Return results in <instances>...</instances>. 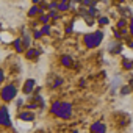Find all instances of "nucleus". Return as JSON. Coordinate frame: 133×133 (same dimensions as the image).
Segmentation results:
<instances>
[{
    "label": "nucleus",
    "instance_id": "11",
    "mask_svg": "<svg viewBox=\"0 0 133 133\" xmlns=\"http://www.w3.org/2000/svg\"><path fill=\"white\" fill-rule=\"evenodd\" d=\"M124 68H125V69H131V68H133V61L124 59Z\"/></svg>",
    "mask_w": 133,
    "mask_h": 133
},
{
    "label": "nucleus",
    "instance_id": "3",
    "mask_svg": "<svg viewBox=\"0 0 133 133\" xmlns=\"http://www.w3.org/2000/svg\"><path fill=\"white\" fill-rule=\"evenodd\" d=\"M14 97H16V88H14V86H11V85L5 86V88H3V91H2V99H3V100H6V102H10V100H13Z\"/></svg>",
    "mask_w": 133,
    "mask_h": 133
},
{
    "label": "nucleus",
    "instance_id": "14",
    "mask_svg": "<svg viewBox=\"0 0 133 133\" xmlns=\"http://www.w3.org/2000/svg\"><path fill=\"white\" fill-rule=\"evenodd\" d=\"M130 89H131V88H130V86H124V88H121V92H122V94H124V96H127V94H128V92H130Z\"/></svg>",
    "mask_w": 133,
    "mask_h": 133
},
{
    "label": "nucleus",
    "instance_id": "9",
    "mask_svg": "<svg viewBox=\"0 0 133 133\" xmlns=\"http://www.w3.org/2000/svg\"><path fill=\"white\" fill-rule=\"evenodd\" d=\"M39 11H42V8H38V6H33V8H31V10L28 11V14H30V16H35V14H38Z\"/></svg>",
    "mask_w": 133,
    "mask_h": 133
},
{
    "label": "nucleus",
    "instance_id": "16",
    "mask_svg": "<svg viewBox=\"0 0 133 133\" xmlns=\"http://www.w3.org/2000/svg\"><path fill=\"white\" fill-rule=\"evenodd\" d=\"M99 24L107 25V24H108V19H107V17H100V19H99Z\"/></svg>",
    "mask_w": 133,
    "mask_h": 133
},
{
    "label": "nucleus",
    "instance_id": "19",
    "mask_svg": "<svg viewBox=\"0 0 133 133\" xmlns=\"http://www.w3.org/2000/svg\"><path fill=\"white\" fill-rule=\"evenodd\" d=\"M2 82H3V72L0 71V83H2Z\"/></svg>",
    "mask_w": 133,
    "mask_h": 133
},
{
    "label": "nucleus",
    "instance_id": "13",
    "mask_svg": "<svg viewBox=\"0 0 133 133\" xmlns=\"http://www.w3.org/2000/svg\"><path fill=\"white\" fill-rule=\"evenodd\" d=\"M21 42H22V41H14V45H16V50H17V52H22V47H24V45H22Z\"/></svg>",
    "mask_w": 133,
    "mask_h": 133
},
{
    "label": "nucleus",
    "instance_id": "18",
    "mask_svg": "<svg viewBox=\"0 0 133 133\" xmlns=\"http://www.w3.org/2000/svg\"><path fill=\"white\" fill-rule=\"evenodd\" d=\"M124 25H125V21H124V19H122V21H119V22H117V27H119V28H122V27H124Z\"/></svg>",
    "mask_w": 133,
    "mask_h": 133
},
{
    "label": "nucleus",
    "instance_id": "6",
    "mask_svg": "<svg viewBox=\"0 0 133 133\" xmlns=\"http://www.w3.org/2000/svg\"><path fill=\"white\" fill-rule=\"evenodd\" d=\"M91 128H92V133H105V125L103 124H94Z\"/></svg>",
    "mask_w": 133,
    "mask_h": 133
},
{
    "label": "nucleus",
    "instance_id": "17",
    "mask_svg": "<svg viewBox=\"0 0 133 133\" xmlns=\"http://www.w3.org/2000/svg\"><path fill=\"white\" fill-rule=\"evenodd\" d=\"M41 31H42V35H45V33H49V31H50V27H49V25H45Z\"/></svg>",
    "mask_w": 133,
    "mask_h": 133
},
{
    "label": "nucleus",
    "instance_id": "1",
    "mask_svg": "<svg viewBox=\"0 0 133 133\" xmlns=\"http://www.w3.org/2000/svg\"><path fill=\"white\" fill-rule=\"evenodd\" d=\"M102 39H103V33H102V31H92V33L85 35L83 42L86 44V47L92 49V47H97V45L102 42Z\"/></svg>",
    "mask_w": 133,
    "mask_h": 133
},
{
    "label": "nucleus",
    "instance_id": "8",
    "mask_svg": "<svg viewBox=\"0 0 133 133\" xmlns=\"http://www.w3.org/2000/svg\"><path fill=\"white\" fill-rule=\"evenodd\" d=\"M21 117H22L24 121H31V119L35 117V114H33V113H22Z\"/></svg>",
    "mask_w": 133,
    "mask_h": 133
},
{
    "label": "nucleus",
    "instance_id": "2",
    "mask_svg": "<svg viewBox=\"0 0 133 133\" xmlns=\"http://www.w3.org/2000/svg\"><path fill=\"white\" fill-rule=\"evenodd\" d=\"M52 113L59 116V117H64V119H68L72 113V107L69 103H55L52 107Z\"/></svg>",
    "mask_w": 133,
    "mask_h": 133
},
{
    "label": "nucleus",
    "instance_id": "12",
    "mask_svg": "<svg viewBox=\"0 0 133 133\" xmlns=\"http://www.w3.org/2000/svg\"><path fill=\"white\" fill-rule=\"evenodd\" d=\"M61 61H63V64H64V66H71V63H72L69 56H63V59H61Z\"/></svg>",
    "mask_w": 133,
    "mask_h": 133
},
{
    "label": "nucleus",
    "instance_id": "5",
    "mask_svg": "<svg viewBox=\"0 0 133 133\" xmlns=\"http://www.w3.org/2000/svg\"><path fill=\"white\" fill-rule=\"evenodd\" d=\"M0 124H2V125H10V119H8V110H6V107L0 108Z\"/></svg>",
    "mask_w": 133,
    "mask_h": 133
},
{
    "label": "nucleus",
    "instance_id": "7",
    "mask_svg": "<svg viewBox=\"0 0 133 133\" xmlns=\"http://www.w3.org/2000/svg\"><path fill=\"white\" fill-rule=\"evenodd\" d=\"M33 88H35V80H31V78H30V80L25 83L24 91H25V92H31V89H33Z\"/></svg>",
    "mask_w": 133,
    "mask_h": 133
},
{
    "label": "nucleus",
    "instance_id": "4",
    "mask_svg": "<svg viewBox=\"0 0 133 133\" xmlns=\"http://www.w3.org/2000/svg\"><path fill=\"white\" fill-rule=\"evenodd\" d=\"M108 50H110L111 53L117 55V53H121V52H122V45H121L117 41H111V42L108 44Z\"/></svg>",
    "mask_w": 133,
    "mask_h": 133
},
{
    "label": "nucleus",
    "instance_id": "10",
    "mask_svg": "<svg viewBox=\"0 0 133 133\" xmlns=\"http://www.w3.org/2000/svg\"><path fill=\"white\" fill-rule=\"evenodd\" d=\"M27 56H28V58H36V56H38V50H33V49L28 50V52H27Z\"/></svg>",
    "mask_w": 133,
    "mask_h": 133
},
{
    "label": "nucleus",
    "instance_id": "15",
    "mask_svg": "<svg viewBox=\"0 0 133 133\" xmlns=\"http://www.w3.org/2000/svg\"><path fill=\"white\" fill-rule=\"evenodd\" d=\"M49 19H50V16H49V14H44V16H41V21H42L44 24H47V22H49Z\"/></svg>",
    "mask_w": 133,
    "mask_h": 133
}]
</instances>
